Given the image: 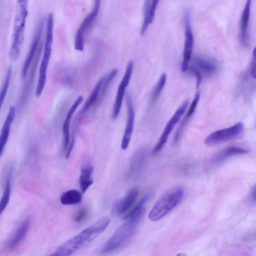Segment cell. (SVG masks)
Listing matches in <instances>:
<instances>
[{
  "label": "cell",
  "mask_w": 256,
  "mask_h": 256,
  "mask_svg": "<svg viewBox=\"0 0 256 256\" xmlns=\"http://www.w3.org/2000/svg\"><path fill=\"white\" fill-rule=\"evenodd\" d=\"M250 4L251 0H248L246 2L241 17L240 37L241 42L244 46L246 45L248 42V26L250 19Z\"/></svg>",
  "instance_id": "20"
},
{
  "label": "cell",
  "mask_w": 256,
  "mask_h": 256,
  "mask_svg": "<svg viewBox=\"0 0 256 256\" xmlns=\"http://www.w3.org/2000/svg\"><path fill=\"white\" fill-rule=\"evenodd\" d=\"M253 58L251 64V74L252 76L256 78V56H255V48L253 50Z\"/></svg>",
  "instance_id": "32"
},
{
  "label": "cell",
  "mask_w": 256,
  "mask_h": 256,
  "mask_svg": "<svg viewBox=\"0 0 256 256\" xmlns=\"http://www.w3.org/2000/svg\"><path fill=\"white\" fill-rule=\"evenodd\" d=\"M82 200V192L76 189L69 190L64 192L60 198V202L64 205L78 204Z\"/></svg>",
  "instance_id": "22"
},
{
  "label": "cell",
  "mask_w": 256,
  "mask_h": 256,
  "mask_svg": "<svg viewBox=\"0 0 256 256\" xmlns=\"http://www.w3.org/2000/svg\"><path fill=\"white\" fill-rule=\"evenodd\" d=\"M12 75V69L10 66L6 72L4 80L0 88V110L7 94Z\"/></svg>",
  "instance_id": "25"
},
{
  "label": "cell",
  "mask_w": 256,
  "mask_h": 256,
  "mask_svg": "<svg viewBox=\"0 0 256 256\" xmlns=\"http://www.w3.org/2000/svg\"><path fill=\"white\" fill-rule=\"evenodd\" d=\"M251 197H252V199H253V200L254 201H255V200H256V186H254L253 187V188H252Z\"/></svg>",
  "instance_id": "33"
},
{
  "label": "cell",
  "mask_w": 256,
  "mask_h": 256,
  "mask_svg": "<svg viewBox=\"0 0 256 256\" xmlns=\"http://www.w3.org/2000/svg\"><path fill=\"white\" fill-rule=\"evenodd\" d=\"M84 98L79 96L75 100L70 108L68 110L66 118L64 120L62 126L63 132V147L64 150L66 151L70 143V124L72 116L77 109L78 107L82 103Z\"/></svg>",
  "instance_id": "15"
},
{
  "label": "cell",
  "mask_w": 256,
  "mask_h": 256,
  "mask_svg": "<svg viewBox=\"0 0 256 256\" xmlns=\"http://www.w3.org/2000/svg\"><path fill=\"white\" fill-rule=\"evenodd\" d=\"M139 193L138 189L134 188L114 205L113 212L118 216L122 215L127 212L134 204Z\"/></svg>",
  "instance_id": "14"
},
{
  "label": "cell",
  "mask_w": 256,
  "mask_h": 256,
  "mask_svg": "<svg viewBox=\"0 0 256 256\" xmlns=\"http://www.w3.org/2000/svg\"><path fill=\"white\" fill-rule=\"evenodd\" d=\"M28 2L26 0L16 2L12 42L9 50V56L13 60L18 58L24 41L28 16Z\"/></svg>",
  "instance_id": "3"
},
{
  "label": "cell",
  "mask_w": 256,
  "mask_h": 256,
  "mask_svg": "<svg viewBox=\"0 0 256 256\" xmlns=\"http://www.w3.org/2000/svg\"><path fill=\"white\" fill-rule=\"evenodd\" d=\"M44 18H42L40 22L36 32L30 46L29 51L24 62L21 72V76L22 79H24L26 76L28 68L30 66L36 54V50L39 44L44 28Z\"/></svg>",
  "instance_id": "13"
},
{
  "label": "cell",
  "mask_w": 256,
  "mask_h": 256,
  "mask_svg": "<svg viewBox=\"0 0 256 256\" xmlns=\"http://www.w3.org/2000/svg\"><path fill=\"white\" fill-rule=\"evenodd\" d=\"M147 156L146 148H141L136 151L132 155L127 174L128 178L136 180L140 176L144 166Z\"/></svg>",
  "instance_id": "11"
},
{
  "label": "cell",
  "mask_w": 256,
  "mask_h": 256,
  "mask_svg": "<svg viewBox=\"0 0 256 256\" xmlns=\"http://www.w3.org/2000/svg\"><path fill=\"white\" fill-rule=\"evenodd\" d=\"M166 80V73L164 72L161 75L153 90L152 96V102H156L158 98L159 95L164 86Z\"/></svg>",
  "instance_id": "27"
},
{
  "label": "cell",
  "mask_w": 256,
  "mask_h": 256,
  "mask_svg": "<svg viewBox=\"0 0 256 256\" xmlns=\"http://www.w3.org/2000/svg\"><path fill=\"white\" fill-rule=\"evenodd\" d=\"M126 98L127 120L121 143V148L122 150H126L130 142L133 132L135 118L134 110L131 98L128 94H126Z\"/></svg>",
  "instance_id": "12"
},
{
  "label": "cell",
  "mask_w": 256,
  "mask_h": 256,
  "mask_svg": "<svg viewBox=\"0 0 256 256\" xmlns=\"http://www.w3.org/2000/svg\"><path fill=\"white\" fill-rule=\"evenodd\" d=\"M185 40L184 48L182 71L184 72L188 68L194 48V36L190 26V19L188 11L184 14Z\"/></svg>",
  "instance_id": "10"
},
{
  "label": "cell",
  "mask_w": 256,
  "mask_h": 256,
  "mask_svg": "<svg viewBox=\"0 0 256 256\" xmlns=\"http://www.w3.org/2000/svg\"><path fill=\"white\" fill-rule=\"evenodd\" d=\"M134 68L133 61H128L122 78L118 87L115 101L112 107V117L113 120L116 119L120 111L122 100L125 94V89L128 85Z\"/></svg>",
  "instance_id": "9"
},
{
  "label": "cell",
  "mask_w": 256,
  "mask_h": 256,
  "mask_svg": "<svg viewBox=\"0 0 256 256\" xmlns=\"http://www.w3.org/2000/svg\"><path fill=\"white\" fill-rule=\"evenodd\" d=\"M195 60L198 66L206 74L212 75L216 72V66L212 62L200 57Z\"/></svg>",
  "instance_id": "24"
},
{
  "label": "cell",
  "mask_w": 256,
  "mask_h": 256,
  "mask_svg": "<svg viewBox=\"0 0 256 256\" xmlns=\"http://www.w3.org/2000/svg\"><path fill=\"white\" fill-rule=\"evenodd\" d=\"M100 2L95 0L93 8L90 12L84 18L78 27L74 38V48L82 52L84 48V36L86 30L96 18L100 10Z\"/></svg>",
  "instance_id": "8"
},
{
  "label": "cell",
  "mask_w": 256,
  "mask_h": 256,
  "mask_svg": "<svg viewBox=\"0 0 256 256\" xmlns=\"http://www.w3.org/2000/svg\"><path fill=\"white\" fill-rule=\"evenodd\" d=\"M12 170L10 168L8 173L2 196L0 200V216L7 206L10 201L11 193Z\"/></svg>",
  "instance_id": "23"
},
{
  "label": "cell",
  "mask_w": 256,
  "mask_h": 256,
  "mask_svg": "<svg viewBox=\"0 0 256 256\" xmlns=\"http://www.w3.org/2000/svg\"><path fill=\"white\" fill-rule=\"evenodd\" d=\"M15 114L16 108L14 106H11L10 107L0 132V156L8 139L11 126L14 118Z\"/></svg>",
  "instance_id": "16"
},
{
  "label": "cell",
  "mask_w": 256,
  "mask_h": 256,
  "mask_svg": "<svg viewBox=\"0 0 256 256\" xmlns=\"http://www.w3.org/2000/svg\"><path fill=\"white\" fill-rule=\"evenodd\" d=\"M188 104V101L187 100H184L168 121L157 144L154 146L152 150V154H156L162 148L170 134L185 112Z\"/></svg>",
  "instance_id": "7"
},
{
  "label": "cell",
  "mask_w": 256,
  "mask_h": 256,
  "mask_svg": "<svg viewBox=\"0 0 256 256\" xmlns=\"http://www.w3.org/2000/svg\"><path fill=\"white\" fill-rule=\"evenodd\" d=\"M158 0H154L151 1L150 8V22L152 24L154 18L158 2Z\"/></svg>",
  "instance_id": "30"
},
{
  "label": "cell",
  "mask_w": 256,
  "mask_h": 256,
  "mask_svg": "<svg viewBox=\"0 0 256 256\" xmlns=\"http://www.w3.org/2000/svg\"><path fill=\"white\" fill-rule=\"evenodd\" d=\"M187 256V255L184 253H182V252H180V253H178V254L176 256Z\"/></svg>",
  "instance_id": "34"
},
{
  "label": "cell",
  "mask_w": 256,
  "mask_h": 256,
  "mask_svg": "<svg viewBox=\"0 0 256 256\" xmlns=\"http://www.w3.org/2000/svg\"><path fill=\"white\" fill-rule=\"evenodd\" d=\"M30 225L28 218L24 220L17 228L8 244V247L11 250L16 248L26 236Z\"/></svg>",
  "instance_id": "18"
},
{
  "label": "cell",
  "mask_w": 256,
  "mask_h": 256,
  "mask_svg": "<svg viewBox=\"0 0 256 256\" xmlns=\"http://www.w3.org/2000/svg\"><path fill=\"white\" fill-rule=\"evenodd\" d=\"M152 0H146L144 5V20L140 30V34L144 35L150 25V8Z\"/></svg>",
  "instance_id": "26"
},
{
  "label": "cell",
  "mask_w": 256,
  "mask_h": 256,
  "mask_svg": "<svg viewBox=\"0 0 256 256\" xmlns=\"http://www.w3.org/2000/svg\"><path fill=\"white\" fill-rule=\"evenodd\" d=\"M190 70L194 75L196 78V88H198L200 86L202 82L201 74L197 68L194 66L190 67Z\"/></svg>",
  "instance_id": "31"
},
{
  "label": "cell",
  "mask_w": 256,
  "mask_h": 256,
  "mask_svg": "<svg viewBox=\"0 0 256 256\" xmlns=\"http://www.w3.org/2000/svg\"><path fill=\"white\" fill-rule=\"evenodd\" d=\"M248 151V149L242 147L229 146L219 152L214 157V161L216 162H220L232 156L247 154Z\"/></svg>",
  "instance_id": "21"
},
{
  "label": "cell",
  "mask_w": 256,
  "mask_h": 256,
  "mask_svg": "<svg viewBox=\"0 0 256 256\" xmlns=\"http://www.w3.org/2000/svg\"><path fill=\"white\" fill-rule=\"evenodd\" d=\"M200 94V91H197L196 93L194 100L190 106L185 118L182 122H183L185 123L186 122L187 120L194 114L199 101Z\"/></svg>",
  "instance_id": "28"
},
{
  "label": "cell",
  "mask_w": 256,
  "mask_h": 256,
  "mask_svg": "<svg viewBox=\"0 0 256 256\" xmlns=\"http://www.w3.org/2000/svg\"><path fill=\"white\" fill-rule=\"evenodd\" d=\"M110 222L104 216L60 246L48 256H70L98 238L106 229Z\"/></svg>",
  "instance_id": "2"
},
{
  "label": "cell",
  "mask_w": 256,
  "mask_h": 256,
  "mask_svg": "<svg viewBox=\"0 0 256 256\" xmlns=\"http://www.w3.org/2000/svg\"><path fill=\"white\" fill-rule=\"evenodd\" d=\"M54 16L48 14L46 20V29L42 58L40 64L36 96L40 97L44 89L46 80V74L50 60L53 41Z\"/></svg>",
  "instance_id": "5"
},
{
  "label": "cell",
  "mask_w": 256,
  "mask_h": 256,
  "mask_svg": "<svg viewBox=\"0 0 256 256\" xmlns=\"http://www.w3.org/2000/svg\"><path fill=\"white\" fill-rule=\"evenodd\" d=\"M149 198V194H145L136 206L124 216V222L104 244L101 251L102 254H108L116 250L132 238L145 213L146 208L144 206Z\"/></svg>",
  "instance_id": "1"
},
{
  "label": "cell",
  "mask_w": 256,
  "mask_h": 256,
  "mask_svg": "<svg viewBox=\"0 0 256 256\" xmlns=\"http://www.w3.org/2000/svg\"><path fill=\"white\" fill-rule=\"evenodd\" d=\"M244 128L243 124L238 122L229 128L211 133L206 138L204 143L207 146H214L236 138L242 134Z\"/></svg>",
  "instance_id": "6"
},
{
  "label": "cell",
  "mask_w": 256,
  "mask_h": 256,
  "mask_svg": "<svg viewBox=\"0 0 256 256\" xmlns=\"http://www.w3.org/2000/svg\"><path fill=\"white\" fill-rule=\"evenodd\" d=\"M104 79V76L102 77L96 84L90 96L79 112L78 114V118L84 114L98 100V98L100 100L102 99L100 95V89Z\"/></svg>",
  "instance_id": "17"
},
{
  "label": "cell",
  "mask_w": 256,
  "mask_h": 256,
  "mask_svg": "<svg viewBox=\"0 0 256 256\" xmlns=\"http://www.w3.org/2000/svg\"><path fill=\"white\" fill-rule=\"evenodd\" d=\"M92 172L93 168L90 162H86L82 166L79 178L80 187L81 192L82 194L84 193L93 183L92 178Z\"/></svg>",
  "instance_id": "19"
},
{
  "label": "cell",
  "mask_w": 256,
  "mask_h": 256,
  "mask_svg": "<svg viewBox=\"0 0 256 256\" xmlns=\"http://www.w3.org/2000/svg\"><path fill=\"white\" fill-rule=\"evenodd\" d=\"M184 190L181 186H175L169 190L154 204L148 217L152 222L158 221L165 216L182 201Z\"/></svg>",
  "instance_id": "4"
},
{
  "label": "cell",
  "mask_w": 256,
  "mask_h": 256,
  "mask_svg": "<svg viewBox=\"0 0 256 256\" xmlns=\"http://www.w3.org/2000/svg\"><path fill=\"white\" fill-rule=\"evenodd\" d=\"M88 215V210L85 208L80 209L74 216V220L76 222H81L84 221Z\"/></svg>",
  "instance_id": "29"
}]
</instances>
